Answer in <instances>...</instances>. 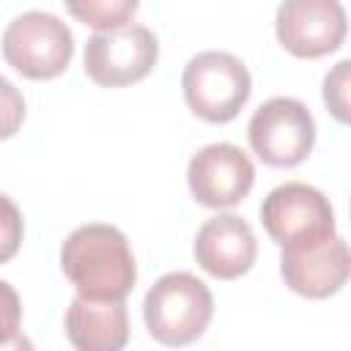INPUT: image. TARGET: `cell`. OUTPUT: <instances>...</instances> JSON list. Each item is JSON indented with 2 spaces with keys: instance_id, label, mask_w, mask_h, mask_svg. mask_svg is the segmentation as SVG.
<instances>
[{
  "instance_id": "6da1fadb",
  "label": "cell",
  "mask_w": 351,
  "mask_h": 351,
  "mask_svg": "<svg viewBox=\"0 0 351 351\" xmlns=\"http://www.w3.org/2000/svg\"><path fill=\"white\" fill-rule=\"evenodd\" d=\"M60 266L77 296L90 302H118L134 288L137 263L129 239L115 225L88 222L69 233L60 247Z\"/></svg>"
},
{
  "instance_id": "7a4b0ae2",
  "label": "cell",
  "mask_w": 351,
  "mask_h": 351,
  "mask_svg": "<svg viewBox=\"0 0 351 351\" xmlns=\"http://www.w3.org/2000/svg\"><path fill=\"white\" fill-rule=\"evenodd\" d=\"M214 315V296L203 280L189 271L162 274L143 299V318L151 337L181 348L195 343Z\"/></svg>"
},
{
  "instance_id": "3957f363",
  "label": "cell",
  "mask_w": 351,
  "mask_h": 351,
  "mask_svg": "<svg viewBox=\"0 0 351 351\" xmlns=\"http://www.w3.org/2000/svg\"><path fill=\"white\" fill-rule=\"evenodd\" d=\"M261 222L285 252L310 250L335 239V211L329 197L304 181L274 186L261 203Z\"/></svg>"
},
{
  "instance_id": "277c9868",
  "label": "cell",
  "mask_w": 351,
  "mask_h": 351,
  "mask_svg": "<svg viewBox=\"0 0 351 351\" xmlns=\"http://www.w3.org/2000/svg\"><path fill=\"white\" fill-rule=\"evenodd\" d=\"M181 88L189 110L208 123L233 121L252 93L247 66L222 49H206L189 58L181 74Z\"/></svg>"
},
{
  "instance_id": "5b68a950",
  "label": "cell",
  "mask_w": 351,
  "mask_h": 351,
  "mask_svg": "<svg viewBox=\"0 0 351 351\" xmlns=\"http://www.w3.org/2000/svg\"><path fill=\"white\" fill-rule=\"evenodd\" d=\"M3 55L27 80H52L66 71L74 55V36L49 11H22L3 30Z\"/></svg>"
},
{
  "instance_id": "8992f818",
  "label": "cell",
  "mask_w": 351,
  "mask_h": 351,
  "mask_svg": "<svg viewBox=\"0 0 351 351\" xmlns=\"http://www.w3.org/2000/svg\"><path fill=\"white\" fill-rule=\"evenodd\" d=\"M247 137L261 162L271 167H293L313 151L315 121L304 101L293 96H271L252 112Z\"/></svg>"
},
{
  "instance_id": "52a82bcc",
  "label": "cell",
  "mask_w": 351,
  "mask_h": 351,
  "mask_svg": "<svg viewBox=\"0 0 351 351\" xmlns=\"http://www.w3.org/2000/svg\"><path fill=\"white\" fill-rule=\"evenodd\" d=\"M159 58L156 36L137 22L93 33L85 44V74L104 88H123L143 80Z\"/></svg>"
},
{
  "instance_id": "ba28073f",
  "label": "cell",
  "mask_w": 351,
  "mask_h": 351,
  "mask_svg": "<svg viewBox=\"0 0 351 351\" xmlns=\"http://www.w3.org/2000/svg\"><path fill=\"white\" fill-rule=\"evenodd\" d=\"M189 192L208 208H230L255 184L252 159L233 143H211L192 154L186 167Z\"/></svg>"
},
{
  "instance_id": "9c48e42d",
  "label": "cell",
  "mask_w": 351,
  "mask_h": 351,
  "mask_svg": "<svg viewBox=\"0 0 351 351\" xmlns=\"http://www.w3.org/2000/svg\"><path fill=\"white\" fill-rule=\"evenodd\" d=\"M346 8L337 0H285L277 8L274 30L296 58H321L346 38Z\"/></svg>"
},
{
  "instance_id": "30bf717a",
  "label": "cell",
  "mask_w": 351,
  "mask_h": 351,
  "mask_svg": "<svg viewBox=\"0 0 351 351\" xmlns=\"http://www.w3.org/2000/svg\"><path fill=\"white\" fill-rule=\"evenodd\" d=\"M255 255V233L239 214H217L206 219L195 236V261L217 280H236L247 274Z\"/></svg>"
},
{
  "instance_id": "8fae6325",
  "label": "cell",
  "mask_w": 351,
  "mask_h": 351,
  "mask_svg": "<svg viewBox=\"0 0 351 351\" xmlns=\"http://www.w3.org/2000/svg\"><path fill=\"white\" fill-rule=\"evenodd\" d=\"M351 271L348 244L335 236L310 250H293L280 255V274L285 285L307 299H326L337 293Z\"/></svg>"
},
{
  "instance_id": "7c38bea8",
  "label": "cell",
  "mask_w": 351,
  "mask_h": 351,
  "mask_svg": "<svg viewBox=\"0 0 351 351\" xmlns=\"http://www.w3.org/2000/svg\"><path fill=\"white\" fill-rule=\"evenodd\" d=\"M66 337L77 351H123L129 340L126 302H90L74 296L66 310Z\"/></svg>"
},
{
  "instance_id": "4fadbf2b",
  "label": "cell",
  "mask_w": 351,
  "mask_h": 351,
  "mask_svg": "<svg viewBox=\"0 0 351 351\" xmlns=\"http://www.w3.org/2000/svg\"><path fill=\"white\" fill-rule=\"evenodd\" d=\"M66 11L82 19L85 25L96 27L99 33L123 27L137 11V0H85V3H66Z\"/></svg>"
},
{
  "instance_id": "5bb4252c",
  "label": "cell",
  "mask_w": 351,
  "mask_h": 351,
  "mask_svg": "<svg viewBox=\"0 0 351 351\" xmlns=\"http://www.w3.org/2000/svg\"><path fill=\"white\" fill-rule=\"evenodd\" d=\"M22 211L16 208V203L0 192V263L11 261L22 244Z\"/></svg>"
},
{
  "instance_id": "9a60e30c",
  "label": "cell",
  "mask_w": 351,
  "mask_h": 351,
  "mask_svg": "<svg viewBox=\"0 0 351 351\" xmlns=\"http://www.w3.org/2000/svg\"><path fill=\"white\" fill-rule=\"evenodd\" d=\"M22 121H25V99L19 88L0 74V140L14 137Z\"/></svg>"
},
{
  "instance_id": "2e32d148",
  "label": "cell",
  "mask_w": 351,
  "mask_h": 351,
  "mask_svg": "<svg viewBox=\"0 0 351 351\" xmlns=\"http://www.w3.org/2000/svg\"><path fill=\"white\" fill-rule=\"evenodd\" d=\"M348 60H340L324 80V101L337 121H348Z\"/></svg>"
},
{
  "instance_id": "e0dca14e",
  "label": "cell",
  "mask_w": 351,
  "mask_h": 351,
  "mask_svg": "<svg viewBox=\"0 0 351 351\" xmlns=\"http://www.w3.org/2000/svg\"><path fill=\"white\" fill-rule=\"evenodd\" d=\"M19 321H22V302L14 285L0 280V343L19 332Z\"/></svg>"
},
{
  "instance_id": "ac0fdd59",
  "label": "cell",
  "mask_w": 351,
  "mask_h": 351,
  "mask_svg": "<svg viewBox=\"0 0 351 351\" xmlns=\"http://www.w3.org/2000/svg\"><path fill=\"white\" fill-rule=\"evenodd\" d=\"M0 351H33V343H30V337H27V335L16 332L14 337H8V340H3V343H0Z\"/></svg>"
}]
</instances>
